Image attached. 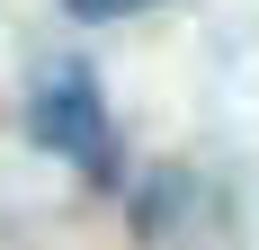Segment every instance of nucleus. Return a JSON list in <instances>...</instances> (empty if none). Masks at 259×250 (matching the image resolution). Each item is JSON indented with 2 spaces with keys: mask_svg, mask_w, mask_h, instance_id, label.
I'll return each instance as SVG.
<instances>
[{
  "mask_svg": "<svg viewBox=\"0 0 259 250\" xmlns=\"http://www.w3.org/2000/svg\"><path fill=\"white\" fill-rule=\"evenodd\" d=\"M36 143L45 152H63L72 170H90V179H116V134H107V107H99V80L80 72V63H63V72H45L36 80Z\"/></svg>",
  "mask_w": 259,
  "mask_h": 250,
  "instance_id": "f257e3e1",
  "label": "nucleus"
},
{
  "mask_svg": "<svg viewBox=\"0 0 259 250\" xmlns=\"http://www.w3.org/2000/svg\"><path fill=\"white\" fill-rule=\"evenodd\" d=\"M80 27H116V18H143V9H161V0H63Z\"/></svg>",
  "mask_w": 259,
  "mask_h": 250,
  "instance_id": "f03ea898",
  "label": "nucleus"
}]
</instances>
